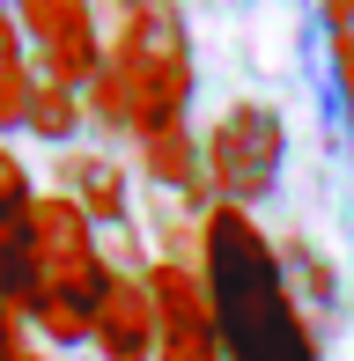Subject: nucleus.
Here are the masks:
<instances>
[{"label":"nucleus","mask_w":354,"mask_h":361,"mask_svg":"<svg viewBox=\"0 0 354 361\" xmlns=\"http://www.w3.org/2000/svg\"><path fill=\"white\" fill-rule=\"evenodd\" d=\"M30 258H37V273H30L23 324L37 339H52V347H89L96 310H104L118 266L104 258L96 221L67 200V192H52V200L30 207Z\"/></svg>","instance_id":"obj_2"},{"label":"nucleus","mask_w":354,"mask_h":361,"mask_svg":"<svg viewBox=\"0 0 354 361\" xmlns=\"http://www.w3.org/2000/svg\"><path fill=\"white\" fill-rule=\"evenodd\" d=\"M96 361H155V295L140 273H118L96 310V332H89Z\"/></svg>","instance_id":"obj_7"},{"label":"nucleus","mask_w":354,"mask_h":361,"mask_svg":"<svg viewBox=\"0 0 354 361\" xmlns=\"http://www.w3.org/2000/svg\"><path fill=\"white\" fill-rule=\"evenodd\" d=\"M67 200L82 207L96 228L126 221V177H118V162H111V155H74L67 162Z\"/></svg>","instance_id":"obj_9"},{"label":"nucleus","mask_w":354,"mask_h":361,"mask_svg":"<svg viewBox=\"0 0 354 361\" xmlns=\"http://www.w3.org/2000/svg\"><path fill=\"white\" fill-rule=\"evenodd\" d=\"M37 104V74H30V37L15 23V8L0 0V126H30Z\"/></svg>","instance_id":"obj_8"},{"label":"nucleus","mask_w":354,"mask_h":361,"mask_svg":"<svg viewBox=\"0 0 354 361\" xmlns=\"http://www.w3.org/2000/svg\"><path fill=\"white\" fill-rule=\"evenodd\" d=\"M325 52H332V81L354 118V0H325Z\"/></svg>","instance_id":"obj_11"},{"label":"nucleus","mask_w":354,"mask_h":361,"mask_svg":"<svg viewBox=\"0 0 354 361\" xmlns=\"http://www.w3.org/2000/svg\"><path fill=\"white\" fill-rule=\"evenodd\" d=\"M30 207H37V192H30V170L8 155V147H0V236H8V228H23V221H30Z\"/></svg>","instance_id":"obj_13"},{"label":"nucleus","mask_w":354,"mask_h":361,"mask_svg":"<svg viewBox=\"0 0 354 361\" xmlns=\"http://www.w3.org/2000/svg\"><path fill=\"white\" fill-rule=\"evenodd\" d=\"M74 126H82V111H74V89H59V81H37V104H30V133L67 140Z\"/></svg>","instance_id":"obj_12"},{"label":"nucleus","mask_w":354,"mask_h":361,"mask_svg":"<svg viewBox=\"0 0 354 361\" xmlns=\"http://www.w3.org/2000/svg\"><path fill=\"white\" fill-rule=\"evenodd\" d=\"M0 361H44V354L30 347V339H23V347H8V354H0Z\"/></svg>","instance_id":"obj_15"},{"label":"nucleus","mask_w":354,"mask_h":361,"mask_svg":"<svg viewBox=\"0 0 354 361\" xmlns=\"http://www.w3.org/2000/svg\"><path fill=\"white\" fill-rule=\"evenodd\" d=\"M8 347H23V310L0 302V354H8Z\"/></svg>","instance_id":"obj_14"},{"label":"nucleus","mask_w":354,"mask_h":361,"mask_svg":"<svg viewBox=\"0 0 354 361\" xmlns=\"http://www.w3.org/2000/svg\"><path fill=\"white\" fill-rule=\"evenodd\" d=\"M140 281H148V295H155V361H229L221 354V324H214V302H207L200 266L155 258Z\"/></svg>","instance_id":"obj_5"},{"label":"nucleus","mask_w":354,"mask_h":361,"mask_svg":"<svg viewBox=\"0 0 354 361\" xmlns=\"http://www.w3.org/2000/svg\"><path fill=\"white\" fill-rule=\"evenodd\" d=\"M140 162H148V177H155L163 192H200V177H207V162L192 155L185 126H177V133H155V140H140Z\"/></svg>","instance_id":"obj_10"},{"label":"nucleus","mask_w":354,"mask_h":361,"mask_svg":"<svg viewBox=\"0 0 354 361\" xmlns=\"http://www.w3.org/2000/svg\"><path fill=\"white\" fill-rule=\"evenodd\" d=\"M192 104V52H185V23L170 8H148L126 23L118 52H104V74L89 81V111L111 133H177Z\"/></svg>","instance_id":"obj_3"},{"label":"nucleus","mask_w":354,"mask_h":361,"mask_svg":"<svg viewBox=\"0 0 354 361\" xmlns=\"http://www.w3.org/2000/svg\"><path fill=\"white\" fill-rule=\"evenodd\" d=\"M207 162V185H214L221 207H259L273 200V185H281V162H288V126L273 104H229L214 118V133L200 147Z\"/></svg>","instance_id":"obj_4"},{"label":"nucleus","mask_w":354,"mask_h":361,"mask_svg":"<svg viewBox=\"0 0 354 361\" xmlns=\"http://www.w3.org/2000/svg\"><path fill=\"white\" fill-rule=\"evenodd\" d=\"M200 281L221 324V354L229 361H325L303 295L288 288V266L273 251V236L259 228V214L244 207H207L200 221Z\"/></svg>","instance_id":"obj_1"},{"label":"nucleus","mask_w":354,"mask_h":361,"mask_svg":"<svg viewBox=\"0 0 354 361\" xmlns=\"http://www.w3.org/2000/svg\"><path fill=\"white\" fill-rule=\"evenodd\" d=\"M8 8H15V23H23L44 81L89 89V81L104 74V37H96V8L89 0H8Z\"/></svg>","instance_id":"obj_6"},{"label":"nucleus","mask_w":354,"mask_h":361,"mask_svg":"<svg viewBox=\"0 0 354 361\" xmlns=\"http://www.w3.org/2000/svg\"><path fill=\"white\" fill-rule=\"evenodd\" d=\"M126 8H133V15H148V8H163V0H126Z\"/></svg>","instance_id":"obj_16"}]
</instances>
